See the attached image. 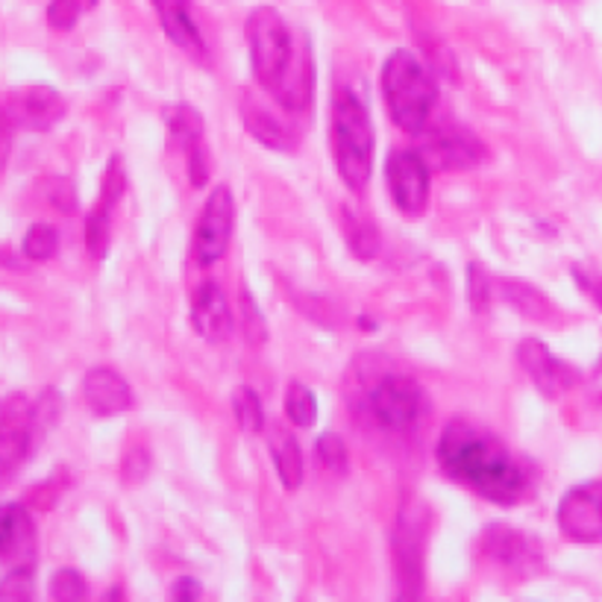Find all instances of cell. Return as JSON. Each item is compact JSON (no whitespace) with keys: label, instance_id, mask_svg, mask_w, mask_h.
<instances>
[{"label":"cell","instance_id":"obj_40","mask_svg":"<svg viewBox=\"0 0 602 602\" xmlns=\"http://www.w3.org/2000/svg\"><path fill=\"white\" fill-rule=\"evenodd\" d=\"M596 380L602 382V355H600V364H596Z\"/></svg>","mask_w":602,"mask_h":602},{"label":"cell","instance_id":"obj_36","mask_svg":"<svg viewBox=\"0 0 602 602\" xmlns=\"http://www.w3.org/2000/svg\"><path fill=\"white\" fill-rule=\"evenodd\" d=\"M185 159H189V177H191V185H207V177H209V153L207 148H203V141L200 144H194V148L185 153Z\"/></svg>","mask_w":602,"mask_h":602},{"label":"cell","instance_id":"obj_15","mask_svg":"<svg viewBox=\"0 0 602 602\" xmlns=\"http://www.w3.org/2000/svg\"><path fill=\"white\" fill-rule=\"evenodd\" d=\"M191 327L209 344H221L232 332V309L218 282H203L191 300Z\"/></svg>","mask_w":602,"mask_h":602},{"label":"cell","instance_id":"obj_13","mask_svg":"<svg viewBox=\"0 0 602 602\" xmlns=\"http://www.w3.org/2000/svg\"><path fill=\"white\" fill-rule=\"evenodd\" d=\"M3 112L9 116L12 127L44 132L66 118V100L53 86H24V89L9 94V103Z\"/></svg>","mask_w":602,"mask_h":602},{"label":"cell","instance_id":"obj_9","mask_svg":"<svg viewBox=\"0 0 602 602\" xmlns=\"http://www.w3.org/2000/svg\"><path fill=\"white\" fill-rule=\"evenodd\" d=\"M430 171L421 150H394L385 162L388 191L403 215H423L430 203Z\"/></svg>","mask_w":602,"mask_h":602},{"label":"cell","instance_id":"obj_24","mask_svg":"<svg viewBox=\"0 0 602 602\" xmlns=\"http://www.w3.org/2000/svg\"><path fill=\"white\" fill-rule=\"evenodd\" d=\"M112 241V207L100 200L98 209L86 218V250L91 259H103Z\"/></svg>","mask_w":602,"mask_h":602},{"label":"cell","instance_id":"obj_17","mask_svg":"<svg viewBox=\"0 0 602 602\" xmlns=\"http://www.w3.org/2000/svg\"><path fill=\"white\" fill-rule=\"evenodd\" d=\"M83 397L98 418H116L132 405V391L112 368H91L83 377Z\"/></svg>","mask_w":602,"mask_h":602},{"label":"cell","instance_id":"obj_31","mask_svg":"<svg viewBox=\"0 0 602 602\" xmlns=\"http://www.w3.org/2000/svg\"><path fill=\"white\" fill-rule=\"evenodd\" d=\"M91 7H98V0H50L48 24L59 33H68V30H74L80 16Z\"/></svg>","mask_w":602,"mask_h":602},{"label":"cell","instance_id":"obj_12","mask_svg":"<svg viewBox=\"0 0 602 602\" xmlns=\"http://www.w3.org/2000/svg\"><path fill=\"white\" fill-rule=\"evenodd\" d=\"M518 359L523 364V371L529 373V380L535 382V388L550 400H559L561 394H568L570 388H576L582 382V373L570 362L550 353V347L538 339H526L518 347Z\"/></svg>","mask_w":602,"mask_h":602},{"label":"cell","instance_id":"obj_16","mask_svg":"<svg viewBox=\"0 0 602 602\" xmlns=\"http://www.w3.org/2000/svg\"><path fill=\"white\" fill-rule=\"evenodd\" d=\"M0 561L36 564V526L21 503L0 505Z\"/></svg>","mask_w":602,"mask_h":602},{"label":"cell","instance_id":"obj_27","mask_svg":"<svg viewBox=\"0 0 602 602\" xmlns=\"http://www.w3.org/2000/svg\"><path fill=\"white\" fill-rule=\"evenodd\" d=\"M24 257L33 259V262H48V259L57 257L59 250V232L50 227V223H33L24 235Z\"/></svg>","mask_w":602,"mask_h":602},{"label":"cell","instance_id":"obj_8","mask_svg":"<svg viewBox=\"0 0 602 602\" xmlns=\"http://www.w3.org/2000/svg\"><path fill=\"white\" fill-rule=\"evenodd\" d=\"M421 157L435 171H468L485 159V144L468 127L444 121L421 132Z\"/></svg>","mask_w":602,"mask_h":602},{"label":"cell","instance_id":"obj_22","mask_svg":"<svg viewBox=\"0 0 602 602\" xmlns=\"http://www.w3.org/2000/svg\"><path fill=\"white\" fill-rule=\"evenodd\" d=\"M165 124L173 144L185 150V153L203 139V118H200V112L191 103H173V107H168Z\"/></svg>","mask_w":602,"mask_h":602},{"label":"cell","instance_id":"obj_2","mask_svg":"<svg viewBox=\"0 0 602 602\" xmlns=\"http://www.w3.org/2000/svg\"><path fill=\"white\" fill-rule=\"evenodd\" d=\"M250 48V68L259 86L282 109L305 112L314 100V62L312 53H298L289 24L271 7H259L244 24Z\"/></svg>","mask_w":602,"mask_h":602},{"label":"cell","instance_id":"obj_39","mask_svg":"<svg viewBox=\"0 0 602 602\" xmlns=\"http://www.w3.org/2000/svg\"><path fill=\"white\" fill-rule=\"evenodd\" d=\"M9 127H12V121H9L7 112L0 109V171L7 168L9 148H12V136H9Z\"/></svg>","mask_w":602,"mask_h":602},{"label":"cell","instance_id":"obj_33","mask_svg":"<svg viewBox=\"0 0 602 602\" xmlns=\"http://www.w3.org/2000/svg\"><path fill=\"white\" fill-rule=\"evenodd\" d=\"M86 594H89V588H86V579L80 570L62 568L53 573V579H50V596H53V600L77 602L86 600Z\"/></svg>","mask_w":602,"mask_h":602},{"label":"cell","instance_id":"obj_25","mask_svg":"<svg viewBox=\"0 0 602 602\" xmlns=\"http://www.w3.org/2000/svg\"><path fill=\"white\" fill-rule=\"evenodd\" d=\"M285 414L300 430L314 427V421H318V400H314L312 388H305L303 382H291L289 391H285Z\"/></svg>","mask_w":602,"mask_h":602},{"label":"cell","instance_id":"obj_14","mask_svg":"<svg viewBox=\"0 0 602 602\" xmlns=\"http://www.w3.org/2000/svg\"><path fill=\"white\" fill-rule=\"evenodd\" d=\"M482 550L491 561L503 564L509 570H518V573H532V570L541 564V546L526 538L523 532L512 526H503V523H491L482 535Z\"/></svg>","mask_w":602,"mask_h":602},{"label":"cell","instance_id":"obj_21","mask_svg":"<svg viewBox=\"0 0 602 602\" xmlns=\"http://www.w3.org/2000/svg\"><path fill=\"white\" fill-rule=\"evenodd\" d=\"M341 227H344L347 248H350V253H353L355 259L371 262V259L380 253V232H377L373 221H368L362 212H355V209L350 207L341 209Z\"/></svg>","mask_w":602,"mask_h":602},{"label":"cell","instance_id":"obj_4","mask_svg":"<svg viewBox=\"0 0 602 602\" xmlns=\"http://www.w3.org/2000/svg\"><path fill=\"white\" fill-rule=\"evenodd\" d=\"M332 153L350 191H364L373 173V127L368 107L353 91L339 89L332 98Z\"/></svg>","mask_w":602,"mask_h":602},{"label":"cell","instance_id":"obj_32","mask_svg":"<svg viewBox=\"0 0 602 602\" xmlns=\"http://www.w3.org/2000/svg\"><path fill=\"white\" fill-rule=\"evenodd\" d=\"M36 564H18L12 573L0 579V600H33Z\"/></svg>","mask_w":602,"mask_h":602},{"label":"cell","instance_id":"obj_34","mask_svg":"<svg viewBox=\"0 0 602 602\" xmlns=\"http://www.w3.org/2000/svg\"><path fill=\"white\" fill-rule=\"evenodd\" d=\"M127 189V173L124 165H121V159H109L107 173H103V189H100V200L109 203V207H116L121 194Z\"/></svg>","mask_w":602,"mask_h":602},{"label":"cell","instance_id":"obj_1","mask_svg":"<svg viewBox=\"0 0 602 602\" xmlns=\"http://www.w3.org/2000/svg\"><path fill=\"white\" fill-rule=\"evenodd\" d=\"M435 453L447 476L471 488L488 503L514 505L529 491V471L518 455L500 438L488 435L471 423H447Z\"/></svg>","mask_w":602,"mask_h":602},{"label":"cell","instance_id":"obj_35","mask_svg":"<svg viewBox=\"0 0 602 602\" xmlns=\"http://www.w3.org/2000/svg\"><path fill=\"white\" fill-rule=\"evenodd\" d=\"M124 482L127 485H139V482H144L150 473V453L144 450V447H132L130 453H127L124 459Z\"/></svg>","mask_w":602,"mask_h":602},{"label":"cell","instance_id":"obj_3","mask_svg":"<svg viewBox=\"0 0 602 602\" xmlns=\"http://www.w3.org/2000/svg\"><path fill=\"white\" fill-rule=\"evenodd\" d=\"M382 98L400 130L421 136L435 112L438 83L412 50H394L382 66Z\"/></svg>","mask_w":602,"mask_h":602},{"label":"cell","instance_id":"obj_6","mask_svg":"<svg viewBox=\"0 0 602 602\" xmlns=\"http://www.w3.org/2000/svg\"><path fill=\"white\" fill-rule=\"evenodd\" d=\"M368 409H371V418L380 423L382 430L412 432L430 414V400H427V391L412 377L391 373V377H382L373 385L371 397H368Z\"/></svg>","mask_w":602,"mask_h":602},{"label":"cell","instance_id":"obj_5","mask_svg":"<svg viewBox=\"0 0 602 602\" xmlns=\"http://www.w3.org/2000/svg\"><path fill=\"white\" fill-rule=\"evenodd\" d=\"M427 526H430V509L423 500L409 496L400 505L394 523V570L400 579V596L414 600L423 594V546H427Z\"/></svg>","mask_w":602,"mask_h":602},{"label":"cell","instance_id":"obj_10","mask_svg":"<svg viewBox=\"0 0 602 602\" xmlns=\"http://www.w3.org/2000/svg\"><path fill=\"white\" fill-rule=\"evenodd\" d=\"M555 523L573 544H602V479L570 488L561 496Z\"/></svg>","mask_w":602,"mask_h":602},{"label":"cell","instance_id":"obj_38","mask_svg":"<svg viewBox=\"0 0 602 602\" xmlns=\"http://www.w3.org/2000/svg\"><path fill=\"white\" fill-rule=\"evenodd\" d=\"M203 596V585H200L198 579H191V576H180L177 582L171 585V600H200Z\"/></svg>","mask_w":602,"mask_h":602},{"label":"cell","instance_id":"obj_23","mask_svg":"<svg viewBox=\"0 0 602 602\" xmlns=\"http://www.w3.org/2000/svg\"><path fill=\"white\" fill-rule=\"evenodd\" d=\"M496 289H500V298H503L505 303H512L514 309L526 314V318H550V314H553V303L544 298V291L529 285V282L496 280Z\"/></svg>","mask_w":602,"mask_h":602},{"label":"cell","instance_id":"obj_37","mask_svg":"<svg viewBox=\"0 0 602 602\" xmlns=\"http://www.w3.org/2000/svg\"><path fill=\"white\" fill-rule=\"evenodd\" d=\"M573 280H576L579 289L585 291L588 298L594 300V303L602 309V273H596V271H591V268H582V264H576V268H573Z\"/></svg>","mask_w":602,"mask_h":602},{"label":"cell","instance_id":"obj_7","mask_svg":"<svg viewBox=\"0 0 602 602\" xmlns=\"http://www.w3.org/2000/svg\"><path fill=\"white\" fill-rule=\"evenodd\" d=\"M42 435L36 405L27 397H0V488L18 476Z\"/></svg>","mask_w":602,"mask_h":602},{"label":"cell","instance_id":"obj_28","mask_svg":"<svg viewBox=\"0 0 602 602\" xmlns=\"http://www.w3.org/2000/svg\"><path fill=\"white\" fill-rule=\"evenodd\" d=\"M239 314L244 339H248L250 344H264V339H268V323H264L262 309L257 305V300H253V294L248 291V285H241L239 291Z\"/></svg>","mask_w":602,"mask_h":602},{"label":"cell","instance_id":"obj_29","mask_svg":"<svg viewBox=\"0 0 602 602\" xmlns=\"http://www.w3.org/2000/svg\"><path fill=\"white\" fill-rule=\"evenodd\" d=\"M314 453H318V462H321L323 471L344 476L347 468H350L347 444L341 441V435H335V432H323V435L318 438V444H314Z\"/></svg>","mask_w":602,"mask_h":602},{"label":"cell","instance_id":"obj_18","mask_svg":"<svg viewBox=\"0 0 602 602\" xmlns=\"http://www.w3.org/2000/svg\"><path fill=\"white\" fill-rule=\"evenodd\" d=\"M153 9H157L159 24L177 48L194 59H207V42L191 16V0H153Z\"/></svg>","mask_w":602,"mask_h":602},{"label":"cell","instance_id":"obj_30","mask_svg":"<svg viewBox=\"0 0 602 602\" xmlns=\"http://www.w3.org/2000/svg\"><path fill=\"white\" fill-rule=\"evenodd\" d=\"M494 285L496 282L488 277L482 264H468V303H471L473 312L482 314L491 309V303H494Z\"/></svg>","mask_w":602,"mask_h":602},{"label":"cell","instance_id":"obj_19","mask_svg":"<svg viewBox=\"0 0 602 602\" xmlns=\"http://www.w3.org/2000/svg\"><path fill=\"white\" fill-rule=\"evenodd\" d=\"M241 118H244V127H248L250 136L257 141H262L264 148L280 150V153H291V150L298 148V136L282 124L280 118L271 116L262 103H250V100H244Z\"/></svg>","mask_w":602,"mask_h":602},{"label":"cell","instance_id":"obj_20","mask_svg":"<svg viewBox=\"0 0 602 602\" xmlns=\"http://www.w3.org/2000/svg\"><path fill=\"white\" fill-rule=\"evenodd\" d=\"M271 459L277 473H280V482L289 491L303 485V450H300L298 438L291 435L289 430H282V427L271 432Z\"/></svg>","mask_w":602,"mask_h":602},{"label":"cell","instance_id":"obj_26","mask_svg":"<svg viewBox=\"0 0 602 602\" xmlns=\"http://www.w3.org/2000/svg\"><path fill=\"white\" fill-rule=\"evenodd\" d=\"M232 409H235V421L248 435H259L264 430V412H262V400L250 385L235 388L232 394Z\"/></svg>","mask_w":602,"mask_h":602},{"label":"cell","instance_id":"obj_11","mask_svg":"<svg viewBox=\"0 0 602 602\" xmlns=\"http://www.w3.org/2000/svg\"><path fill=\"white\" fill-rule=\"evenodd\" d=\"M232 223H235V200L227 185H218L209 194L207 207L200 212L198 227H194V239H191V253L198 259V264L209 268V264L221 262L227 248H230Z\"/></svg>","mask_w":602,"mask_h":602}]
</instances>
